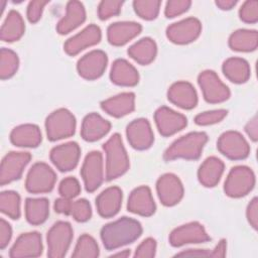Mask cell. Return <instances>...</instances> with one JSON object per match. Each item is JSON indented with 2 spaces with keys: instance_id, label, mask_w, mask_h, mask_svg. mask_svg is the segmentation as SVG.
<instances>
[{
  "instance_id": "681fc988",
  "label": "cell",
  "mask_w": 258,
  "mask_h": 258,
  "mask_svg": "<svg viewBox=\"0 0 258 258\" xmlns=\"http://www.w3.org/2000/svg\"><path fill=\"white\" fill-rule=\"evenodd\" d=\"M12 237V229L4 219L0 220V249H4Z\"/></svg>"
},
{
  "instance_id": "836d02e7",
  "label": "cell",
  "mask_w": 258,
  "mask_h": 258,
  "mask_svg": "<svg viewBox=\"0 0 258 258\" xmlns=\"http://www.w3.org/2000/svg\"><path fill=\"white\" fill-rule=\"evenodd\" d=\"M49 215V202L45 198L32 199L25 201V218L31 225H40L44 223Z\"/></svg>"
},
{
  "instance_id": "ee69618b",
  "label": "cell",
  "mask_w": 258,
  "mask_h": 258,
  "mask_svg": "<svg viewBox=\"0 0 258 258\" xmlns=\"http://www.w3.org/2000/svg\"><path fill=\"white\" fill-rule=\"evenodd\" d=\"M240 19L245 23H256L258 21V1H245L239 10Z\"/></svg>"
},
{
  "instance_id": "7dc6e473",
  "label": "cell",
  "mask_w": 258,
  "mask_h": 258,
  "mask_svg": "<svg viewBox=\"0 0 258 258\" xmlns=\"http://www.w3.org/2000/svg\"><path fill=\"white\" fill-rule=\"evenodd\" d=\"M49 1H42V0H36V1H30L27 6L26 16L30 23H36L42 15L43 8L46 4H48Z\"/></svg>"
},
{
  "instance_id": "f35d334b",
  "label": "cell",
  "mask_w": 258,
  "mask_h": 258,
  "mask_svg": "<svg viewBox=\"0 0 258 258\" xmlns=\"http://www.w3.org/2000/svg\"><path fill=\"white\" fill-rule=\"evenodd\" d=\"M161 1L158 0H135L133 8L136 14L144 20H153L157 17Z\"/></svg>"
},
{
  "instance_id": "83f0119b",
  "label": "cell",
  "mask_w": 258,
  "mask_h": 258,
  "mask_svg": "<svg viewBox=\"0 0 258 258\" xmlns=\"http://www.w3.org/2000/svg\"><path fill=\"white\" fill-rule=\"evenodd\" d=\"M110 79L115 85L133 87L139 82V74L129 61L123 58H118L112 63Z\"/></svg>"
},
{
  "instance_id": "d4e9b609",
  "label": "cell",
  "mask_w": 258,
  "mask_h": 258,
  "mask_svg": "<svg viewBox=\"0 0 258 258\" xmlns=\"http://www.w3.org/2000/svg\"><path fill=\"white\" fill-rule=\"evenodd\" d=\"M101 108L108 115L120 118L126 116L135 109V95L132 92H125L101 102Z\"/></svg>"
},
{
  "instance_id": "9f6ffc18",
  "label": "cell",
  "mask_w": 258,
  "mask_h": 258,
  "mask_svg": "<svg viewBox=\"0 0 258 258\" xmlns=\"http://www.w3.org/2000/svg\"><path fill=\"white\" fill-rule=\"evenodd\" d=\"M130 255V251L129 250H125L123 252H119V253H115L112 256H121V257H128Z\"/></svg>"
},
{
  "instance_id": "816d5d0a",
  "label": "cell",
  "mask_w": 258,
  "mask_h": 258,
  "mask_svg": "<svg viewBox=\"0 0 258 258\" xmlns=\"http://www.w3.org/2000/svg\"><path fill=\"white\" fill-rule=\"evenodd\" d=\"M245 131L250 137V139L254 142L258 139V124H257V117L254 116L245 126Z\"/></svg>"
},
{
  "instance_id": "d6986e66",
  "label": "cell",
  "mask_w": 258,
  "mask_h": 258,
  "mask_svg": "<svg viewBox=\"0 0 258 258\" xmlns=\"http://www.w3.org/2000/svg\"><path fill=\"white\" fill-rule=\"evenodd\" d=\"M101 38L102 32L100 27L96 24H90L81 32L69 38L63 45V49L69 55H76L87 47L98 44Z\"/></svg>"
},
{
  "instance_id": "52a82bcc",
  "label": "cell",
  "mask_w": 258,
  "mask_h": 258,
  "mask_svg": "<svg viewBox=\"0 0 258 258\" xmlns=\"http://www.w3.org/2000/svg\"><path fill=\"white\" fill-rule=\"evenodd\" d=\"M55 180V172L48 164L36 162L27 173L25 187L31 194H45L53 189Z\"/></svg>"
},
{
  "instance_id": "8d00e7d4",
  "label": "cell",
  "mask_w": 258,
  "mask_h": 258,
  "mask_svg": "<svg viewBox=\"0 0 258 258\" xmlns=\"http://www.w3.org/2000/svg\"><path fill=\"white\" fill-rule=\"evenodd\" d=\"M100 254L99 246L96 242V240L88 235L84 234L82 235L75 247V250L72 254V257L74 258H96Z\"/></svg>"
},
{
  "instance_id": "74e56055",
  "label": "cell",
  "mask_w": 258,
  "mask_h": 258,
  "mask_svg": "<svg viewBox=\"0 0 258 258\" xmlns=\"http://www.w3.org/2000/svg\"><path fill=\"white\" fill-rule=\"evenodd\" d=\"M19 59L16 52L9 48H1L0 51V78L1 80L10 79L18 70Z\"/></svg>"
},
{
  "instance_id": "4dcf8cb0",
  "label": "cell",
  "mask_w": 258,
  "mask_h": 258,
  "mask_svg": "<svg viewBox=\"0 0 258 258\" xmlns=\"http://www.w3.org/2000/svg\"><path fill=\"white\" fill-rule=\"evenodd\" d=\"M225 77L235 84L246 83L251 75L248 61L241 57H230L223 62L222 67Z\"/></svg>"
},
{
  "instance_id": "5b68a950",
  "label": "cell",
  "mask_w": 258,
  "mask_h": 258,
  "mask_svg": "<svg viewBox=\"0 0 258 258\" xmlns=\"http://www.w3.org/2000/svg\"><path fill=\"white\" fill-rule=\"evenodd\" d=\"M255 185L253 170L245 165L233 167L225 180L224 191L230 198H242L248 195Z\"/></svg>"
},
{
  "instance_id": "8992f818",
  "label": "cell",
  "mask_w": 258,
  "mask_h": 258,
  "mask_svg": "<svg viewBox=\"0 0 258 258\" xmlns=\"http://www.w3.org/2000/svg\"><path fill=\"white\" fill-rule=\"evenodd\" d=\"M73 240V228L69 222L58 221L51 226L46 235L47 256L50 258L63 257Z\"/></svg>"
},
{
  "instance_id": "6da1fadb",
  "label": "cell",
  "mask_w": 258,
  "mask_h": 258,
  "mask_svg": "<svg viewBox=\"0 0 258 258\" xmlns=\"http://www.w3.org/2000/svg\"><path fill=\"white\" fill-rule=\"evenodd\" d=\"M142 234L141 224L132 218L122 217L101 229V240L107 250H115L133 243Z\"/></svg>"
},
{
  "instance_id": "db71d44e",
  "label": "cell",
  "mask_w": 258,
  "mask_h": 258,
  "mask_svg": "<svg viewBox=\"0 0 258 258\" xmlns=\"http://www.w3.org/2000/svg\"><path fill=\"white\" fill-rule=\"evenodd\" d=\"M226 248H227V243H226V240L223 239L219 242V244L216 246V248L214 250H212L211 257H225Z\"/></svg>"
},
{
  "instance_id": "f546056e",
  "label": "cell",
  "mask_w": 258,
  "mask_h": 258,
  "mask_svg": "<svg viewBox=\"0 0 258 258\" xmlns=\"http://www.w3.org/2000/svg\"><path fill=\"white\" fill-rule=\"evenodd\" d=\"M224 168L225 164L221 159L216 156L208 157L199 168L198 178L204 186L213 187L219 183Z\"/></svg>"
},
{
  "instance_id": "d590c367",
  "label": "cell",
  "mask_w": 258,
  "mask_h": 258,
  "mask_svg": "<svg viewBox=\"0 0 258 258\" xmlns=\"http://www.w3.org/2000/svg\"><path fill=\"white\" fill-rule=\"evenodd\" d=\"M1 212L13 220L20 217V197L16 191L5 190L0 195Z\"/></svg>"
},
{
  "instance_id": "f907efd6",
  "label": "cell",
  "mask_w": 258,
  "mask_h": 258,
  "mask_svg": "<svg viewBox=\"0 0 258 258\" xmlns=\"http://www.w3.org/2000/svg\"><path fill=\"white\" fill-rule=\"evenodd\" d=\"M72 201L70 199L66 198H59L54 202V211L58 214L63 215H71V209H72Z\"/></svg>"
},
{
  "instance_id": "1f68e13d",
  "label": "cell",
  "mask_w": 258,
  "mask_h": 258,
  "mask_svg": "<svg viewBox=\"0 0 258 258\" xmlns=\"http://www.w3.org/2000/svg\"><path fill=\"white\" fill-rule=\"evenodd\" d=\"M127 52L136 62L146 66L154 60L157 53V45L152 38L143 37L132 44Z\"/></svg>"
},
{
  "instance_id": "7a4b0ae2",
  "label": "cell",
  "mask_w": 258,
  "mask_h": 258,
  "mask_svg": "<svg viewBox=\"0 0 258 258\" xmlns=\"http://www.w3.org/2000/svg\"><path fill=\"white\" fill-rule=\"evenodd\" d=\"M208 141L205 132H190L176 139L164 152L163 158L166 161L175 159L196 160L200 158L203 148Z\"/></svg>"
},
{
  "instance_id": "ba28073f",
  "label": "cell",
  "mask_w": 258,
  "mask_h": 258,
  "mask_svg": "<svg viewBox=\"0 0 258 258\" xmlns=\"http://www.w3.org/2000/svg\"><path fill=\"white\" fill-rule=\"evenodd\" d=\"M199 86L203 92L204 99L208 103L217 104L230 98L229 88L220 80L218 75L211 70L202 72L198 77Z\"/></svg>"
},
{
  "instance_id": "60d3db41",
  "label": "cell",
  "mask_w": 258,
  "mask_h": 258,
  "mask_svg": "<svg viewBox=\"0 0 258 258\" xmlns=\"http://www.w3.org/2000/svg\"><path fill=\"white\" fill-rule=\"evenodd\" d=\"M123 1L118 0H104L99 3L98 16L101 20H107L121 12Z\"/></svg>"
},
{
  "instance_id": "2e32d148",
  "label": "cell",
  "mask_w": 258,
  "mask_h": 258,
  "mask_svg": "<svg viewBox=\"0 0 258 258\" xmlns=\"http://www.w3.org/2000/svg\"><path fill=\"white\" fill-rule=\"evenodd\" d=\"M108 57L103 50L95 49L82 56L77 63L79 75L88 81L99 79L107 68Z\"/></svg>"
},
{
  "instance_id": "f6af8a7d",
  "label": "cell",
  "mask_w": 258,
  "mask_h": 258,
  "mask_svg": "<svg viewBox=\"0 0 258 258\" xmlns=\"http://www.w3.org/2000/svg\"><path fill=\"white\" fill-rule=\"evenodd\" d=\"M191 2L189 0H170L166 2L164 14L167 18H173L188 10Z\"/></svg>"
},
{
  "instance_id": "5bb4252c",
  "label": "cell",
  "mask_w": 258,
  "mask_h": 258,
  "mask_svg": "<svg viewBox=\"0 0 258 258\" xmlns=\"http://www.w3.org/2000/svg\"><path fill=\"white\" fill-rule=\"evenodd\" d=\"M154 121L158 132L164 137L181 131L187 125V119L184 115L165 106H161L155 111Z\"/></svg>"
},
{
  "instance_id": "bcb514c9",
  "label": "cell",
  "mask_w": 258,
  "mask_h": 258,
  "mask_svg": "<svg viewBox=\"0 0 258 258\" xmlns=\"http://www.w3.org/2000/svg\"><path fill=\"white\" fill-rule=\"evenodd\" d=\"M156 252V241L153 238H146L136 248L134 257L138 258H152Z\"/></svg>"
},
{
  "instance_id": "ffe728a7",
  "label": "cell",
  "mask_w": 258,
  "mask_h": 258,
  "mask_svg": "<svg viewBox=\"0 0 258 258\" xmlns=\"http://www.w3.org/2000/svg\"><path fill=\"white\" fill-rule=\"evenodd\" d=\"M41 235L37 232H28L21 234L10 249L11 258L38 257L42 253Z\"/></svg>"
},
{
  "instance_id": "b9f144b4",
  "label": "cell",
  "mask_w": 258,
  "mask_h": 258,
  "mask_svg": "<svg viewBox=\"0 0 258 258\" xmlns=\"http://www.w3.org/2000/svg\"><path fill=\"white\" fill-rule=\"evenodd\" d=\"M228 111L225 109H218L212 111H206L198 114L195 117V123L200 126H208L221 122L226 116Z\"/></svg>"
},
{
  "instance_id": "d6a6232c",
  "label": "cell",
  "mask_w": 258,
  "mask_h": 258,
  "mask_svg": "<svg viewBox=\"0 0 258 258\" xmlns=\"http://www.w3.org/2000/svg\"><path fill=\"white\" fill-rule=\"evenodd\" d=\"M24 30L25 25L21 14L16 10H10L1 26L0 36L3 41L13 42L22 37Z\"/></svg>"
},
{
  "instance_id": "30bf717a",
  "label": "cell",
  "mask_w": 258,
  "mask_h": 258,
  "mask_svg": "<svg viewBox=\"0 0 258 258\" xmlns=\"http://www.w3.org/2000/svg\"><path fill=\"white\" fill-rule=\"evenodd\" d=\"M211 240L205 227L199 222H190L181 225L171 231L169 244L173 247H180L186 244L205 243Z\"/></svg>"
},
{
  "instance_id": "11a10c76",
  "label": "cell",
  "mask_w": 258,
  "mask_h": 258,
  "mask_svg": "<svg viewBox=\"0 0 258 258\" xmlns=\"http://www.w3.org/2000/svg\"><path fill=\"white\" fill-rule=\"evenodd\" d=\"M215 3L222 10H230L237 4V1L236 0H217Z\"/></svg>"
},
{
  "instance_id": "277c9868",
  "label": "cell",
  "mask_w": 258,
  "mask_h": 258,
  "mask_svg": "<svg viewBox=\"0 0 258 258\" xmlns=\"http://www.w3.org/2000/svg\"><path fill=\"white\" fill-rule=\"evenodd\" d=\"M45 130L50 141L71 137L76 131V118L68 109L59 108L47 116Z\"/></svg>"
},
{
  "instance_id": "3957f363",
  "label": "cell",
  "mask_w": 258,
  "mask_h": 258,
  "mask_svg": "<svg viewBox=\"0 0 258 258\" xmlns=\"http://www.w3.org/2000/svg\"><path fill=\"white\" fill-rule=\"evenodd\" d=\"M106 152V179L112 180L120 177L129 169V157L118 133L113 134L104 144Z\"/></svg>"
},
{
  "instance_id": "4316f807",
  "label": "cell",
  "mask_w": 258,
  "mask_h": 258,
  "mask_svg": "<svg viewBox=\"0 0 258 258\" xmlns=\"http://www.w3.org/2000/svg\"><path fill=\"white\" fill-rule=\"evenodd\" d=\"M86 20V10L82 2L69 1L67 3L66 14L56 24V31L59 34H68L79 27Z\"/></svg>"
},
{
  "instance_id": "44dd1931",
  "label": "cell",
  "mask_w": 258,
  "mask_h": 258,
  "mask_svg": "<svg viewBox=\"0 0 258 258\" xmlns=\"http://www.w3.org/2000/svg\"><path fill=\"white\" fill-rule=\"evenodd\" d=\"M156 209L151 190L146 185H141L134 188L127 203V210L133 214L143 217H149L154 214Z\"/></svg>"
},
{
  "instance_id": "7c38bea8",
  "label": "cell",
  "mask_w": 258,
  "mask_h": 258,
  "mask_svg": "<svg viewBox=\"0 0 258 258\" xmlns=\"http://www.w3.org/2000/svg\"><path fill=\"white\" fill-rule=\"evenodd\" d=\"M202 32L199 19L188 17L170 24L166 28L167 38L175 44H187L195 41Z\"/></svg>"
},
{
  "instance_id": "c3c4849f",
  "label": "cell",
  "mask_w": 258,
  "mask_h": 258,
  "mask_svg": "<svg viewBox=\"0 0 258 258\" xmlns=\"http://www.w3.org/2000/svg\"><path fill=\"white\" fill-rule=\"evenodd\" d=\"M247 220L253 229H257L258 226V199L255 197L249 203L246 211Z\"/></svg>"
},
{
  "instance_id": "8fae6325",
  "label": "cell",
  "mask_w": 258,
  "mask_h": 258,
  "mask_svg": "<svg viewBox=\"0 0 258 258\" xmlns=\"http://www.w3.org/2000/svg\"><path fill=\"white\" fill-rule=\"evenodd\" d=\"M81 175L84 180L85 188L89 192L95 191L103 182V157L99 151H91L85 157L81 168Z\"/></svg>"
},
{
  "instance_id": "603a6c76",
  "label": "cell",
  "mask_w": 258,
  "mask_h": 258,
  "mask_svg": "<svg viewBox=\"0 0 258 258\" xmlns=\"http://www.w3.org/2000/svg\"><path fill=\"white\" fill-rule=\"evenodd\" d=\"M142 30V26L133 21L115 22L107 28L108 41L115 46H121L136 37Z\"/></svg>"
},
{
  "instance_id": "9a60e30c",
  "label": "cell",
  "mask_w": 258,
  "mask_h": 258,
  "mask_svg": "<svg viewBox=\"0 0 258 258\" xmlns=\"http://www.w3.org/2000/svg\"><path fill=\"white\" fill-rule=\"evenodd\" d=\"M156 191L159 201L166 207H172L183 197V185L173 173H164L156 181Z\"/></svg>"
},
{
  "instance_id": "e575fe53",
  "label": "cell",
  "mask_w": 258,
  "mask_h": 258,
  "mask_svg": "<svg viewBox=\"0 0 258 258\" xmlns=\"http://www.w3.org/2000/svg\"><path fill=\"white\" fill-rule=\"evenodd\" d=\"M258 45V33L256 30L238 29L229 37V46L236 51H253Z\"/></svg>"
},
{
  "instance_id": "4fadbf2b",
  "label": "cell",
  "mask_w": 258,
  "mask_h": 258,
  "mask_svg": "<svg viewBox=\"0 0 258 258\" xmlns=\"http://www.w3.org/2000/svg\"><path fill=\"white\" fill-rule=\"evenodd\" d=\"M30 159L29 152L11 151L6 154L0 166V184L4 185L19 179Z\"/></svg>"
},
{
  "instance_id": "ac0fdd59",
  "label": "cell",
  "mask_w": 258,
  "mask_h": 258,
  "mask_svg": "<svg viewBox=\"0 0 258 258\" xmlns=\"http://www.w3.org/2000/svg\"><path fill=\"white\" fill-rule=\"evenodd\" d=\"M81 148L77 142H67L53 147L49 158L54 166L61 172L73 170L79 163Z\"/></svg>"
},
{
  "instance_id": "7402d4cb",
  "label": "cell",
  "mask_w": 258,
  "mask_h": 258,
  "mask_svg": "<svg viewBox=\"0 0 258 258\" xmlns=\"http://www.w3.org/2000/svg\"><path fill=\"white\" fill-rule=\"evenodd\" d=\"M167 98L172 104L185 110L194 109L198 104V95L194 86L184 81L172 84L167 91Z\"/></svg>"
},
{
  "instance_id": "7bdbcfd3",
  "label": "cell",
  "mask_w": 258,
  "mask_h": 258,
  "mask_svg": "<svg viewBox=\"0 0 258 258\" xmlns=\"http://www.w3.org/2000/svg\"><path fill=\"white\" fill-rule=\"evenodd\" d=\"M81 191V185L76 177L68 176L63 178L58 185V194L66 199H74Z\"/></svg>"
},
{
  "instance_id": "cb8c5ba5",
  "label": "cell",
  "mask_w": 258,
  "mask_h": 258,
  "mask_svg": "<svg viewBox=\"0 0 258 258\" xmlns=\"http://www.w3.org/2000/svg\"><path fill=\"white\" fill-rule=\"evenodd\" d=\"M122 190L118 186H110L104 189L96 199V207L103 218H111L118 214L122 205Z\"/></svg>"
},
{
  "instance_id": "9c48e42d",
  "label": "cell",
  "mask_w": 258,
  "mask_h": 258,
  "mask_svg": "<svg viewBox=\"0 0 258 258\" xmlns=\"http://www.w3.org/2000/svg\"><path fill=\"white\" fill-rule=\"evenodd\" d=\"M218 150L231 160H242L248 157L250 146L244 136L237 131H226L217 141Z\"/></svg>"
},
{
  "instance_id": "f1b7e54d",
  "label": "cell",
  "mask_w": 258,
  "mask_h": 258,
  "mask_svg": "<svg viewBox=\"0 0 258 258\" xmlns=\"http://www.w3.org/2000/svg\"><path fill=\"white\" fill-rule=\"evenodd\" d=\"M10 141L17 147H37L41 142V132L37 125L22 124L10 133Z\"/></svg>"
},
{
  "instance_id": "f5cc1de1",
  "label": "cell",
  "mask_w": 258,
  "mask_h": 258,
  "mask_svg": "<svg viewBox=\"0 0 258 258\" xmlns=\"http://www.w3.org/2000/svg\"><path fill=\"white\" fill-rule=\"evenodd\" d=\"M212 251L206 250V249H188L186 251H182L180 253H177L176 256H203V257H211Z\"/></svg>"
},
{
  "instance_id": "ab89813d",
  "label": "cell",
  "mask_w": 258,
  "mask_h": 258,
  "mask_svg": "<svg viewBox=\"0 0 258 258\" xmlns=\"http://www.w3.org/2000/svg\"><path fill=\"white\" fill-rule=\"evenodd\" d=\"M71 216L77 222H87L92 217V208L86 199H79L72 203Z\"/></svg>"
},
{
  "instance_id": "e0dca14e",
  "label": "cell",
  "mask_w": 258,
  "mask_h": 258,
  "mask_svg": "<svg viewBox=\"0 0 258 258\" xmlns=\"http://www.w3.org/2000/svg\"><path fill=\"white\" fill-rule=\"evenodd\" d=\"M126 136L129 144L136 150H146L154 141L151 125L147 119L138 118L127 125Z\"/></svg>"
},
{
  "instance_id": "484cf974",
  "label": "cell",
  "mask_w": 258,
  "mask_h": 258,
  "mask_svg": "<svg viewBox=\"0 0 258 258\" xmlns=\"http://www.w3.org/2000/svg\"><path fill=\"white\" fill-rule=\"evenodd\" d=\"M111 129V123L97 113H90L83 119L81 135L89 142L103 138Z\"/></svg>"
}]
</instances>
